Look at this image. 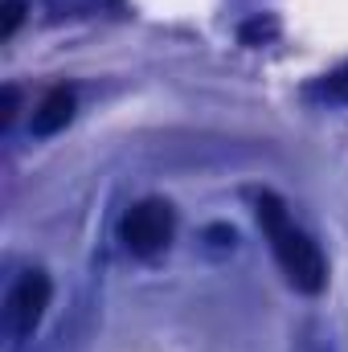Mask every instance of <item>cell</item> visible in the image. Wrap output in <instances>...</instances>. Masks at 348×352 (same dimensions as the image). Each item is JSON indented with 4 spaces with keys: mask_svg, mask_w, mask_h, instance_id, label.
<instances>
[{
    "mask_svg": "<svg viewBox=\"0 0 348 352\" xmlns=\"http://www.w3.org/2000/svg\"><path fill=\"white\" fill-rule=\"evenodd\" d=\"M274 33H279V25H274L270 16H259V21H246V25H242V41H246V45H262V41H270Z\"/></svg>",
    "mask_w": 348,
    "mask_h": 352,
    "instance_id": "6",
    "label": "cell"
},
{
    "mask_svg": "<svg viewBox=\"0 0 348 352\" xmlns=\"http://www.w3.org/2000/svg\"><path fill=\"white\" fill-rule=\"evenodd\" d=\"M50 307V278L41 270H25L17 278V287L8 291V324L17 336H33V328L41 324Z\"/></svg>",
    "mask_w": 348,
    "mask_h": 352,
    "instance_id": "3",
    "label": "cell"
},
{
    "mask_svg": "<svg viewBox=\"0 0 348 352\" xmlns=\"http://www.w3.org/2000/svg\"><path fill=\"white\" fill-rule=\"evenodd\" d=\"M12 115H17V90L4 87V90H0V131L12 123Z\"/></svg>",
    "mask_w": 348,
    "mask_h": 352,
    "instance_id": "8",
    "label": "cell"
},
{
    "mask_svg": "<svg viewBox=\"0 0 348 352\" xmlns=\"http://www.w3.org/2000/svg\"><path fill=\"white\" fill-rule=\"evenodd\" d=\"M324 87H328V94H332V98L348 102V62L340 66V70H332V74H328V82H324Z\"/></svg>",
    "mask_w": 348,
    "mask_h": 352,
    "instance_id": "7",
    "label": "cell"
},
{
    "mask_svg": "<svg viewBox=\"0 0 348 352\" xmlns=\"http://www.w3.org/2000/svg\"><path fill=\"white\" fill-rule=\"evenodd\" d=\"M259 226L266 234V242H270V250H274V258H279V266H283V274H287V283L295 291H303V295H320L324 283H328V263H324L320 246L291 221L287 205L274 192L259 197Z\"/></svg>",
    "mask_w": 348,
    "mask_h": 352,
    "instance_id": "1",
    "label": "cell"
},
{
    "mask_svg": "<svg viewBox=\"0 0 348 352\" xmlns=\"http://www.w3.org/2000/svg\"><path fill=\"white\" fill-rule=\"evenodd\" d=\"M173 230H176V213H173V205L160 201V197H148V201L131 205L123 226H119L127 250L140 254V258H156L173 242Z\"/></svg>",
    "mask_w": 348,
    "mask_h": 352,
    "instance_id": "2",
    "label": "cell"
},
{
    "mask_svg": "<svg viewBox=\"0 0 348 352\" xmlns=\"http://www.w3.org/2000/svg\"><path fill=\"white\" fill-rule=\"evenodd\" d=\"M25 12H29V4H25V0H0V37H4V41L21 29Z\"/></svg>",
    "mask_w": 348,
    "mask_h": 352,
    "instance_id": "5",
    "label": "cell"
},
{
    "mask_svg": "<svg viewBox=\"0 0 348 352\" xmlns=\"http://www.w3.org/2000/svg\"><path fill=\"white\" fill-rule=\"evenodd\" d=\"M70 119H74V90L54 87L33 111V135H58Z\"/></svg>",
    "mask_w": 348,
    "mask_h": 352,
    "instance_id": "4",
    "label": "cell"
}]
</instances>
